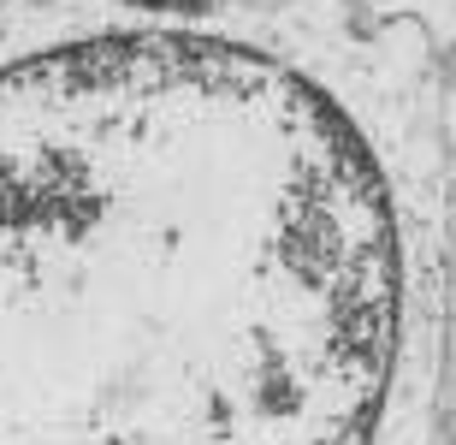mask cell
Masks as SVG:
<instances>
[{
  "label": "cell",
  "mask_w": 456,
  "mask_h": 445,
  "mask_svg": "<svg viewBox=\"0 0 456 445\" xmlns=\"http://www.w3.org/2000/svg\"><path fill=\"white\" fill-rule=\"evenodd\" d=\"M142 6H160V0H142ZM178 6H184V0H178Z\"/></svg>",
  "instance_id": "2"
},
{
  "label": "cell",
  "mask_w": 456,
  "mask_h": 445,
  "mask_svg": "<svg viewBox=\"0 0 456 445\" xmlns=\"http://www.w3.org/2000/svg\"><path fill=\"white\" fill-rule=\"evenodd\" d=\"M397 250L355 131L214 42L0 71V445H362Z\"/></svg>",
  "instance_id": "1"
}]
</instances>
